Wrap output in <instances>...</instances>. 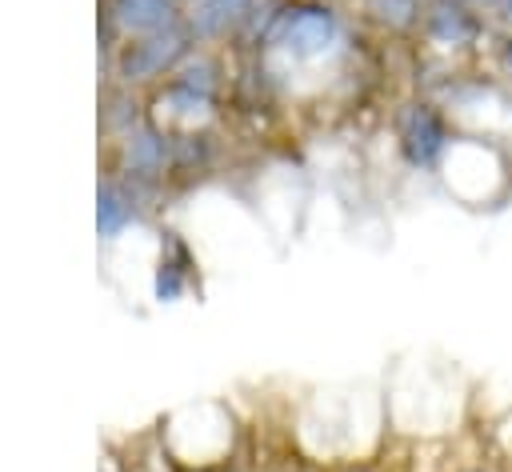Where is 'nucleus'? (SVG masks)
<instances>
[{
    "label": "nucleus",
    "mask_w": 512,
    "mask_h": 472,
    "mask_svg": "<svg viewBox=\"0 0 512 472\" xmlns=\"http://www.w3.org/2000/svg\"><path fill=\"white\" fill-rule=\"evenodd\" d=\"M440 176L456 200H464L468 208H484L508 192V156L496 144V136L464 132L444 152Z\"/></svg>",
    "instance_id": "obj_1"
},
{
    "label": "nucleus",
    "mask_w": 512,
    "mask_h": 472,
    "mask_svg": "<svg viewBox=\"0 0 512 472\" xmlns=\"http://www.w3.org/2000/svg\"><path fill=\"white\" fill-rule=\"evenodd\" d=\"M452 140H456V120L444 112V104L412 100L400 112V152L412 168H440Z\"/></svg>",
    "instance_id": "obj_2"
},
{
    "label": "nucleus",
    "mask_w": 512,
    "mask_h": 472,
    "mask_svg": "<svg viewBox=\"0 0 512 472\" xmlns=\"http://www.w3.org/2000/svg\"><path fill=\"white\" fill-rule=\"evenodd\" d=\"M424 36L444 52H472L488 36V12H480L468 0H432L420 20Z\"/></svg>",
    "instance_id": "obj_3"
},
{
    "label": "nucleus",
    "mask_w": 512,
    "mask_h": 472,
    "mask_svg": "<svg viewBox=\"0 0 512 472\" xmlns=\"http://www.w3.org/2000/svg\"><path fill=\"white\" fill-rule=\"evenodd\" d=\"M492 64H496V72H500L504 80H512V32H508V28H500V32L492 36Z\"/></svg>",
    "instance_id": "obj_4"
},
{
    "label": "nucleus",
    "mask_w": 512,
    "mask_h": 472,
    "mask_svg": "<svg viewBox=\"0 0 512 472\" xmlns=\"http://www.w3.org/2000/svg\"><path fill=\"white\" fill-rule=\"evenodd\" d=\"M492 20H496L500 28H508V32H512V0H500V4L492 8Z\"/></svg>",
    "instance_id": "obj_5"
},
{
    "label": "nucleus",
    "mask_w": 512,
    "mask_h": 472,
    "mask_svg": "<svg viewBox=\"0 0 512 472\" xmlns=\"http://www.w3.org/2000/svg\"><path fill=\"white\" fill-rule=\"evenodd\" d=\"M460 472H484V468H460Z\"/></svg>",
    "instance_id": "obj_6"
}]
</instances>
